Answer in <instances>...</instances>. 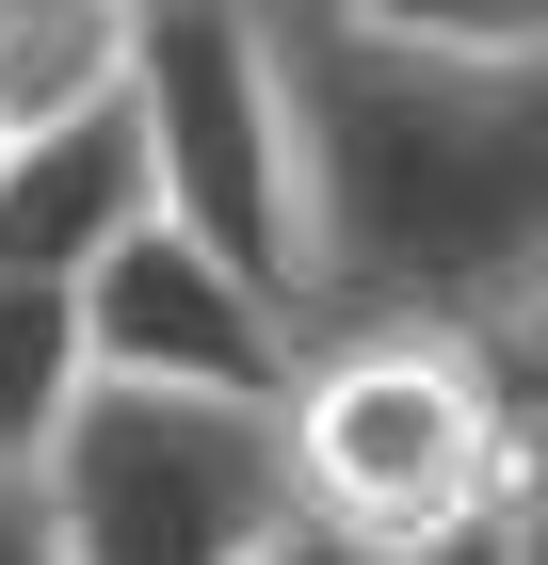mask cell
I'll return each instance as SVG.
<instances>
[{"mask_svg":"<svg viewBox=\"0 0 548 565\" xmlns=\"http://www.w3.org/2000/svg\"><path fill=\"white\" fill-rule=\"evenodd\" d=\"M0 565H65V533H49L33 484H0Z\"/></svg>","mask_w":548,"mask_h":565,"instance_id":"cell-12","label":"cell"},{"mask_svg":"<svg viewBox=\"0 0 548 565\" xmlns=\"http://www.w3.org/2000/svg\"><path fill=\"white\" fill-rule=\"evenodd\" d=\"M162 226V162H146V114H82V130L0 146V275H49V291H97V259H129Z\"/></svg>","mask_w":548,"mask_h":565,"instance_id":"cell-6","label":"cell"},{"mask_svg":"<svg viewBox=\"0 0 548 565\" xmlns=\"http://www.w3.org/2000/svg\"><path fill=\"white\" fill-rule=\"evenodd\" d=\"M33 501L65 533V565H275L307 533L291 420L275 404H178V388H97Z\"/></svg>","mask_w":548,"mask_h":565,"instance_id":"cell-4","label":"cell"},{"mask_svg":"<svg viewBox=\"0 0 548 565\" xmlns=\"http://www.w3.org/2000/svg\"><path fill=\"white\" fill-rule=\"evenodd\" d=\"M275 565H387V550H355V533H323V518H307V533H291Z\"/></svg>","mask_w":548,"mask_h":565,"instance_id":"cell-13","label":"cell"},{"mask_svg":"<svg viewBox=\"0 0 548 565\" xmlns=\"http://www.w3.org/2000/svg\"><path fill=\"white\" fill-rule=\"evenodd\" d=\"M291 484L307 518L355 550H436V533L533 518V388L516 340H452V323H323L291 388Z\"/></svg>","mask_w":548,"mask_h":565,"instance_id":"cell-2","label":"cell"},{"mask_svg":"<svg viewBox=\"0 0 548 565\" xmlns=\"http://www.w3.org/2000/svg\"><path fill=\"white\" fill-rule=\"evenodd\" d=\"M404 565H533V518H484V533H436V550H404Z\"/></svg>","mask_w":548,"mask_h":565,"instance_id":"cell-11","label":"cell"},{"mask_svg":"<svg viewBox=\"0 0 548 565\" xmlns=\"http://www.w3.org/2000/svg\"><path fill=\"white\" fill-rule=\"evenodd\" d=\"M516 388H533V565H548V323L516 340Z\"/></svg>","mask_w":548,"mask_h":565,"instance_id":"cell-10","label":"cell"},{"mask_svg":"<svg viewBox=\"0 0 548 565\" xmlns=\"http://www.w3.org/2000/svg\"><path fill=\"white\" fill-rule=\"evenodd\" d=\"M291 17V0H275ZM323 323H548V49H387L291 17Z\"/></svg>","mask_w":548,"mask_h":565,"instance_id":"cell-1","label":"cell"},{"mask_svg":"<svg viewBox=\"0 0 548 565\" xmlns=\"http://www.w3.org/2000/svg\"><path fill=\"white\" fill-rule=\"evenodd\" d=\"M146 17L162 0H0V146L114 114L146 82Z\"/></svg>","mask_w":548,"mask_h":565,"instance_id":"cell-7","label":"cell"},{"mask_svg":"<svg viewBox=\"0 0 548 565\" xmlns=\"http://www.w3.org/2000/svg\"><path fill=\"white\" fill-rule=\"evenodd\" d=\"M129 114H146V162H162V226L323 323L291 17H275V0H162V17H146V82H129Z\"/></svg>","mask_w":548,"mask_h":565,"instance_id":"cell-3","label":"cell"},{"mask_svg":"<svg viewBox=\"0 0 548 565\" xmlns=\"http://www.w3.org/2000/svg\"><path fill=\"white\" fill-rule=\"evenodd\" d=\"M82 323H97V388L275 404V420H291V388H307V340H323L307 307H275L258 275H226L211 243H178V226H146L129 259H97Z\"/></svg>","mask_w":548,"mask_h":565,"instance_id":"cell-5","label":"cell"},{"mask_svg":"<svg viewBox=\"0 0 548 565\" xmlns=\"http://www.w3.org/2000/svg\"><path fill=\"white\" fill-rule=\"evenodd\" d=\"M97 404V323L49 275H0V484H49L65 420Z\"/></svg>","mask_w":548,"mask_h":565,"instance_id":"cell-8","label":"cell"},{"mask_svg":"<svg viewBox=\"0 0 548 565\" xmlns=\"http://www.w3.org/2000/svg\"><path fill=\"white\" fill-rule=\"evenodd\" d=\"M323 33H387V49H548V0H291Z\"/></svg>","mask_w":548,"mask_h":565,"instance_id":"cell-9","label":"cell"}]
</instances>
